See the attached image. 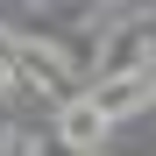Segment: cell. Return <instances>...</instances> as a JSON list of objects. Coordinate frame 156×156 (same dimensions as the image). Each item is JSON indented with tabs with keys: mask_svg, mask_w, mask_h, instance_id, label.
Listing matches in <instances>:
<instances>
[{
	"mask_svg": "<svg viewBox=\"0 0 156 156\" xmlns=\"http://www.w3.org/2000/svg\"><path fill=\"white\" fill-rule=\"evenodd\" d=\"M14 57H21V71H29V85H36V92H50V99H64V85H71V64H64V50H57V43H36V36H14Z\"/></svg>",
	"mask_w": 156,
	"mask_h": 156,
	"instance_id": "2",
	"label": "cell"
},
{
	"mask_svg": "<svg viewBox=\"0 0 156 156\" xmlns=\"http://www.w3.org/2000/svg\"><path fill=\"white\" fill-rule=\"evenodd\" d=\"M0 156H43V142L29 128H7V135H0Z\"/></svg>",
	"mask_w": 156,
	"mask_h": 156,
	"instance_id": "5",
	"label": "cell"
},
{
	"mask_svg": "<svg viewBox=\"0 0 156 156\" xmlns=\"http://www.w3.org/2000/svg\"><path fill=\"white\" fill-rule=\"evenodd\" d=\"M99 135H107V114H99V99H92V92L57 107V142H64V149L92 156V149H99Z\"/></svg>",
	"mask_w": 156,
	"mask_h": 156,
	"instance_id": "3",
	"label": "cell"
},
{
	"mask_svg": "<svg viewBox=\"0 0 156 156\" xmlns=\"http://www.w3.org/2000/svg\"><path fill=\"white\" fill-rule=\"evenodd\" d=\"M149 92H156L149 78H128V85H92V99H99V114H107V121H121V114H135V107H142Z\"/></svg>",
	"mask_w": 156,
	"mask_h": 156,
	"instance_id": "4",
	"label": "cell"
},
{
	"mask_svg": "<svg viewBox=\"0 0 156 156\" xmlns=\"http://www.w3.org/2000/svg\"><path fill=\"white\" fill-rule=\"evenodd\" d=\"M149 50H156V36H149V29H121V36H107V43H99V64H92V78H99V85H128V78H149Z\"/></svg>",
	"mask_w": 156,
	"mask_h": 156,
	"instance_id": "1",
	"label": "cell"
}]
</instances>
